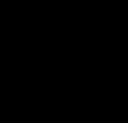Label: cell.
Wrapping results in <instances>:
<instances>
[]
</instances>
